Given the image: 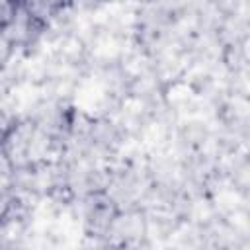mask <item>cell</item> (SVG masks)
<instances>
[{
    "instance_id": "obj_1",
    "label": "cell",
    "mask_w": 250,
    "mask_h": 250,
    "mask_svg": "<svg viewBox=\"0 0 250 250\" xmlns=\"http://www.w3.org/2000/svg\"><path fill=\"white\" fill-rule=\"evenodd\" d=\"M51 139L41 125L31 121L16 123L0 137V152L16 170H25L41 162L49 154Z\"/></svg>"
},
{
    "instance_id": "obj_2",
    "label": "cell",
    "mask_w": 250,
    "mask_h": 250,
    "mask_svg": "<svg viewBox=\"0 0 250 250\" xmlns=\"http://www.w3.org/2000/svg\"><path fill=\"white\" fill-rule=\"evenodd\" d=\"M47 23H43L41 20H37L33 14H29L27 10H23L18 4V10L14 14V18L8 21V25L4 27V33L8 35V39L12 41V45L18 47H29L31 43L37 41V37L41 35V31L45 29Z\"/></svg>"
},
{
    "instance_id": "obj_3",
    "label": "cell",
    "mask_w": 250,
    "mask_h": 250,
    "mask_svg": "<svg viewBox=\"0 0 250 250\" xmlns=\"http://www.w3.org/2000/svg\"><path fill=\"white\" fill-rule=\"evenodd\" d=\"M62 2L64 0H18V4L23 10L33 14L43 23H47L53 16H57V12L62 8Z\"/></svg>"
},
{
    "instance_id": "obj_4",
    "label": "cell",
    "mask_w": 250,
    "mask_h": 250,
    "mask_svg": "<svg viewBox=\"0 0 250 250\" xmlns=\"http://www.w3.org/2000/svg\"><path fill=\"white\" fill-rule=\"evenodd\" d=\"M14 51H16V47L12 45V41L8 39V35L4 33V29H0V70L6 68V64L10 62Z\"/></svg>"
},
{
    "instance_id": "obj_5",
    "label": "cell",
    "mask_w": 250,
    "mask_h": 250,
    "mask_svg": "<svg viewBox=\"0 0 250 250\" xmlns=\"http://www.w3.org/2000/svg\"><path fill=\"white\" fill-rule=\"evenodd\" d=\"M18 10V0H0V29L8 25Z\"/></svg>"
},
{
    "instance_id": "obj_6",
    "label": "cell",
    "mask_w": 250,
    "mask_h": 250,
    "mask_svg": "<svg viewBox=\"0 0 250 250\" xmlns=\"http://www.w3.org/2000/svg\"><path fill=\"white\" fill-rule=\"evenodd\" d=\"M0 137H2V131H0Z\"/></svg>"
}]
</instances>
